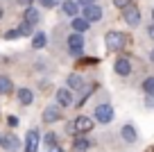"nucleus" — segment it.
<instances>
[{"label": "nucleus", "instance_id": "obj_6", "mask_svg": "<svg viewBox=\"0 0 154 152\" xmlns=\"http://www.w3.org/2000/svg\"><path fill=\"white\" fill-rule=\"evenodd\" d=\"M57 107L59 109H70L72 107V91L70 89H57Z\"/></svg>", "mask_w": 154, "mask_h": 152}, {"label": "nucleus", "instance_id": "obj_27", "mask_svg": "<svg viewBox=\"0 0 154 152\" xmlns=\"http://www.w3.org/2000/svg\"><path fill=\"white\" fill-rule=\"evenodd\" d=\"M7 125L9 127H18V116H7Z\"/></svg>", "mask_w": 154, "mask_h": 152}, {"label": "nucleus", "instance_id": "obj_34", "mask_svg": "<svg viewBox=\"0 0 154 152\" xmlns=\"http://www.w3.org/2000/svg\"><path fill=\"white\" fill-rule=\"evenodd\" d=\"M2 14H5V9H2V5H0V18H2Z\"/></svg>", "mask_w": 154, "mask_h": 152}, {"label": "nucleus", "instance_id": "obj_4", "mask_svg": "<svg viewBox=\"0 0 154 152\" xmlns=\"http://www.w3.org/2000/svg\"><path fill=\"white\" fill-rule=\"evenodd\" d=\"M93 120H97L100 125H106L113 120V107L111 105H97L95 114H93Z\"/></svg>", "mask_w": 154, "mask_h": 152}, {"label": "nucleus", "instance_id": "obj_26", "mask_svg": "<svg viewBox=\"0 0 154 152\" xmlns=\"http://www.w3.org/2000/svg\"><path fill=\"white\" fill-rule=\"evenodd\" d=\"M113 5L118 7V9H127L129 5H134V0H113Z\"/></svg>", "mask_w": 154, "mask_h": 152}, {"label": "nucleus", "instance_id": "obj_35", "mask_svg": "<svg viewBox=\"0 0 154 152\" xmlns=\"http://www.w3.org/2000/svg\"><path fill=\"white\" fill-rule=\"evenodd\" d=\"M0 147H2V134H0Z\"/></svg>", "mask_w": 154, "mask_h": 152}, {"label": "nucleus", "instance_id": "obj_36", "mask_svg": "<svg viewBox=\"0 0 154 152\" xmlns=\"http://www.w3.org/2000/svg\"><path fill=\"white\" fill-rule=\"evenodd\" d=\"M152 18H154V9H152Z\"/></svg>", "mask_w": 154, "mask_h": 152}, {"label": "nucleus", "instance_id": "obj_14", "mask_svg": "<svg viewBox=\"0 0 154 152\" xmlns=\"http://www.w3.org/2000/svg\"><path fill=\"white\" fill-rule=\"evenodd\" d=\"M93 147V141H88L86 136H75L72 141V152H86Z\"/></svg>", "mask_w": 154, "mask_h": 152}, {"label": "nucleus", "instance_id": "obj_15", "mask_svg": "<svg viewBox=\"0 0 154 152\" xmlns=\"http://www.w3.org/2000/svg\"><path fill=\"white\" fill-rule=\"evenodd\" d=\"M82 86H84V80H82V75L72 73V75H68V77H66V89H70V91H79Z\"/></svg>", "mask_w": 154, "mask_h": 152}, {"label": "nucleus", "instance_id": "obj_1", "mask_svg": "<svg viewBox=\"0 0 154 152\" xmlns=\"http://www.w3.org/2000/svg\"><path fill=\"white\" fill-rule=\"evenodd\" d=\"M93 127H95V125H93L91 116H77L75 120H70V123L66 125V132L72 134V136H84V134H88Z\"/></svg>", "mask_w": 154, "mask_h": 152}, {"label": "nucleus", "instance_id": "obj_13", "mask_svg": "<svg viewBox=\"0 0 154 152\" xmlns=\"http://www.w3.org/2000/svg\"><path fill=\"white\" fill-rule=\"evenodd\" d=\"M70 27H72V32H77V34H84V32H88V27H91V23H88L84 16H77V18H72L70 21Z\"/></svg>", "mask_w": 154, "mask_h": 152}, {"label": "nucleus", "instance_id": "obj_32", "mask_svg": "<svg viewBox=\"0 0 154 152\" xmlns=\"http://www.w3.org/2000/svg\"><path fill=\"white\" fill-rule=\"evenodd\" d=\"M48 152H66V150H61V147H52V150H48Z\"/></svg>", "mask_w": 154, "mask_h": 152}, {"label": "nucleus", "instance_id": "obj_12", "mask_svg": "<svg viewBox=\"0 0 154 152\" xmlns=\"http://www.w3.org/2000/svg\"><path fill=\"white\" fill-rule=\"evenodd\" d=\"M61 11H63V16H70V21H72V18L79 16V5H77L75 0H63L61 2Z\"/></svg>", "mask_w": 154, "mask_h": 152}, {"label": "nucleus", "instance_id": "obj_37", "mask_svg": "<svg viewBox=\"0 0 154 152\" xmlns=\"http://www.w3.org/2000/svg\"><path fill=\"white\" fill-rule=\"evenodd\" d=\"M152 152H154V150H152Z\"/></svg>", "mask_w": 154, "mask_h": 152}, {"label": "nucleus", "instance_id": "obj_24", "mask_svg": "<svg viewBox=\"0 0 154 152\" xmlns=\"http://www.w3.org/2000/svg\"><path fill=\"white\" fill-rule=\"evenodd\" d=\"M38 5L45 7V9H54V7L61 5V0H38Z\"/></svg>", "mask_w": 154, "mask_h": 152}, {"label": "nucleus", "instance_id": "obj_10", "mask_svg": "<svg viewBox=\"0 0 154 152\" xmlns=\"http://www.w3.org/2000/svg\"><path fill=\"white\" fill-rule=\"evenodd\" d=\"M16 100H18L23 107H29L34 102V93L32 89H27V86H20V89H16Z\"/></svg>", "mask_w": 154, "mask_h": 152}, {"label": "nucleus", "instance_id": "obj_31", "mask_svg": "<svg viewBox=\"0 0 154 152\" xmlns=\"http://www.w3.org/2000/svg\"><path fill=\"white\" fill-rule=\"evenodd\" d=\"M147 36H149V39H154V23L147 27Z\"/></svg>", "mask_w": 154, "mask_h": 152}, {"label": "nucleus", "instance_id": "obj_19", "mask_svg": "<svg viewBox=\"0 0 154 152\" xmlns=\"http://www.w3.org/2000/svg\"><path fill=\"white\" fill-rule=\"evenodd\" d=\"M20 145V141L16 136H2V147H5L7 152H16Z\"/></svg>", "mask_w": 154, "mask_h": 152}, {"label": "nucleus", "instance_id": "obj_22", "mask_svg": "<svg viewBox=\"0 0 154 152\" xmlns=\"http://www.w3.org/2000/svg\"><path fill=\"white\" fill-rule=\"evenodd\" d=\"M140 89L145 91V95H154V77H152V75L145 77V80H143V86H140Z\"/></svg>", "mask_w": 154, "mask_h": 152}, {"label": "nucleus", "instance_id": "obj_2", "mask_svg": "<svg viewBox=\"0 0 154 152\" xmlns=\"http://www.w3.org/2000/svg\"><path fill=\"white\" fill-rule=\"evenodd\" d=\"M125 43H127V36L122 32H113V30H111V32L104 34V46H106L109 52H118V50H122Z\"/></svg>", "mask_w": 154, "mask_h": 152}, {"label": "nucleus", "instance_id": "obj_8", "mask_svg": "<svg viewBox=\"0 0 154 152\" xmlns=\"http://www.w3.org/2000/svg\"><path fill=\"white\" fill-rule=\"evenodd\" d=\"M61 118H63V114H61V109H59V107H45L43 114H41V120H43L45 125L59 123Z\"/></svg>", "mask_w": 154, "mask_h": 152}, {"label": "nucleus", "instance_id": "obj_28", "mask_svg": "<svg viewBox=\"0 0 154 152\" xmlns=\"http://www.w3.org/2000/svg\"><path fill=\"white\" fill-rule=\"evenodd\" d=\"M75 2H77L79 7H82V9H84V7H91V5H95V0H75Z\"/></svg>", "mask_w": 154, "mask_h": 152}, {"label": "nucleus", "instance_id": "obj_21", "mask_svg": "<svg viewBox=\"0 0 154 152\" xmlns=\"http://www.w3.org/2000/svg\"><path fill=\"white\" fill-rule=\"evenodd\" d=\"M43 143L48 145V150H52V147H59V143H57V134L54 132H48L43 136Z\"/></svg>", "mask_w": 154, "mask_h": 152}, {"label": "nucleus", "instance_id": "obj_3", "mask_svg": "<svg viewBox=\"0 0 154 152\" xmlns=\"http://www.w3.org/2000/svg\"><path fill=\"white\" fill-rule=\"evenodd\" d=\"M68 55L70 57H82L84 55V34H68Z\"/></svg>", "mask_w": 154, "mask_h": 152}, {"label": "nucleus", "instance_id": "obj_17", "mask_svg": "<svg viewBox=\"0 0 154 152\" xmlns=\"http://www.w3.org/2000/svg\"><path fill=\"white\" fill-rule=\"evenodd\" d=\"M23 21H27L29 25H38V21H41V14H38L36 7H27L23 14Z\"/></svg>", "mask_w": 154, "mask_h": 152}, {"label": "nucleus", "instance_id": "obj_5", "mask_svg": "<svg viewBox=\"0 0 154 152\" xmlns=\"http://www.w3.org/2000/svg\"><path fill=\"white\" fill-rule=\"evenodd\" d=\"M122 18L129 27H136V25H140V9L136 5H129L127 9H122Z\"/></svg>", "mask_w": 154, "mask_h": 152}, {"label": "nucleus", "instance_id": "obj_25", "mask_svg": "<svg viewBox=\"0 0 154 152\" xmlns=\"http://www.w3.org/2000/svg\"><path fill=\"white\" fill-rule=\"evenodd\" d=\"M5 39H7V41H14V39H20V32H18V27H11V30H7V32H5Z\"/></svg>", "mask_w": 154, "mask_h": 152}, {"label": "nucleus", "instance_id": "obj_20", "mask_svg": "<svg viewBox=\"0 0 154 152\" xmlns=\"http://www.w3.org/2000/svg\"><path fill=\"white\" fill-rule=\"evenodd\" d=\"M11 91H14V84H11L9 77L0 75V95H9Z\"/></svg>", "mask_w": 154, "mask_h": 152}, {"label": "nucleus", "instance_id": "obj_7", "mask_svg": "<svg viewBox=\"0 0 154 152\" xmlns=\"http://www.w3.org/2000/svg\"><path fill=\"white\" fill-rule=\"evenodd\" d=\"M38 143H41L38 129H29L25 134V152H38Z\"/></svg>", "mask_w": 154, "mask_h": 152}, {"label": "nucleus", "instance_id": "obj_16", "mask_svg": "<svg viewBox=\"0 0 154 152\" xmlns=\"http://www.w3.org/2000/svg\"><path fill=\"white\" fill-rule=\"evenodd\" d=\"M120 136L125 138L127 143H136V138H138V134H136L134 125H131V123H127V125H122V129H120Z\"/></svg>", "mask_w": 154, "mask_h": 152}, {"label": "nucleus", "instance_id": "obj_30", "mask_svg": "<svg viewBox=\"0 0 154 152\" xmlns=\"http://www.w3.org/2000/svg\"><path fill=\"white\" fill-rule=\"evenodd\" d=\"M145 107H147V109H154V95H147V98H145Z\"/></svg>", "mask_w": 154, "mask_h": 152}, {"label": "nucleus", "instance_id": "obj_29", "mask_svg": "<svg viewBox=\"0 0 154 152\" xmlns=\"http://www.w3.org/2000/svg\"><path fill=\"white\" fill-rule=\"evenodd\" d=\"M16 2H18L20 7H25V9H27V7H34V0H16Z\"/></svg>", "mask_w": 154, "mask_h": 152}, {"label": "nucleus", "instance_id": "obj_11", "mask_svg": "<svg viewBox=\"0 0 154 152\" xmlns=\"http://www.w3.org/2000/svg\"><path fill=\"white\" fill-rule=\"evenodd\" d=\"M113 71L118 73L120 77H127L131 73V62L127 57H118V59H116V64H113Z\"/></svg>", "mask_w": 154, "mask_h": 152}, {"label": "nucleus", "instance_id": "obj_33", "mask_svg": "<svg viewBox=\"0 0 154 152\" xmlns=\"http://www.w3.org/2000/svg\"><path fill=\"white\" fill-rule=\"evenodd\" d=\"M149 59H152V64H154V50H152V52H149Z\"/></svg>", "mask_w": 154, "mask_h": 152}, {"label": "nucleus", "instance_id": "obj_9", "mask_svg": "<svg viewBox=\"0 0 154 152\" xmlns=\"http://www.w3.org/2000/svg\"><path fill=\"white\" fill-rule=\"evenodd\" d=\"M82 16L88 21V23H97V21L104 16V9L100 5H91V7H84L82 9Z\"/></svg>", "mask_w": 154, "mask_h": 152}, {"label": "nucleus", "instance_id": "obj_23", "mask_svg": "<svg viewBox=\"0 0 154 152\" xmlns=\"http://www.w3.org/2000/svg\"><path fill=\"white\" fill-rule=\"evenodd\" d=\"M18 32H20V36H32L34 34V25H29L27 21H23V23L18 25Z\"/></svg>", "mask_w": 154, "mask_h": 152}, {"label": "nucleus", "instance_id": "obj_18", "mask_svg": "<svg viewBox=\"0 0 154 152\" xmlns=\"http://www.w3.org/2000/svg\"><path fill=\"white\" fill-rule=\"evenodd\" d=\"M45 43H48V34H45V32H34L32 34V48H34V50L45 48Z\"/></svg>", "mask_w": 154, "mask_h": 152}]
</instances>
